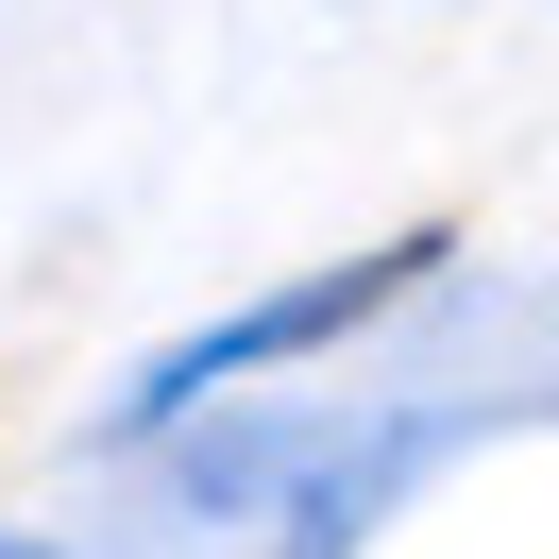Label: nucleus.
Returning <instances> with one entry per match:
<instances>
[{
  "mask_svg": "<svg viewBox=\"0 0 559 559\" xmlns=\"http://www.w3.org/2000/svg\"><path fill=\"white\" fill-rule=\"evenodd\" d=\"M272 475H288L272 424H221V441H187V424H170V491H187V509H254Z\"/></svg>",
  "mask_w": 559,
  "mask_h": 559,
  "instance_id": "f03ea898",
  "label": "nucleus"
},
{
  "mask_svg": "<svg viewBox=\"0 0 559 559\" xmlns=\"http://www.w3.org/2000/svg\"><path fill=\"white\" fill-rule=\"evenodd\" d=\"M0 559H35V543H0Z\"/></svg>",
  "mask_w": 559,
  "mask_h": 559,
  "instance_id": "7ed1b4c3",
  "label": "nucleus"
},
{
  "mask_svg": "<svg viewBox=\"0 0 559 559\" xmlns=\"http://www.w3.org/2000/svg\"><path fill=\"white\" fill-rule=\"evenodd\" d=\"M457 254V221H407V238H373V254H340V272H288V288H254V306H221V322H187V340H153L136 373H119V407H103V441H170L204 390H238V373H288V356H322V340H356V322H390L424 272Z\"/></svg>",
  "mask_w": 559,
  "mask_h": 559,
  "instance_id": "f257e3e1",
  "label": "nucleus"
}]
</instances>
